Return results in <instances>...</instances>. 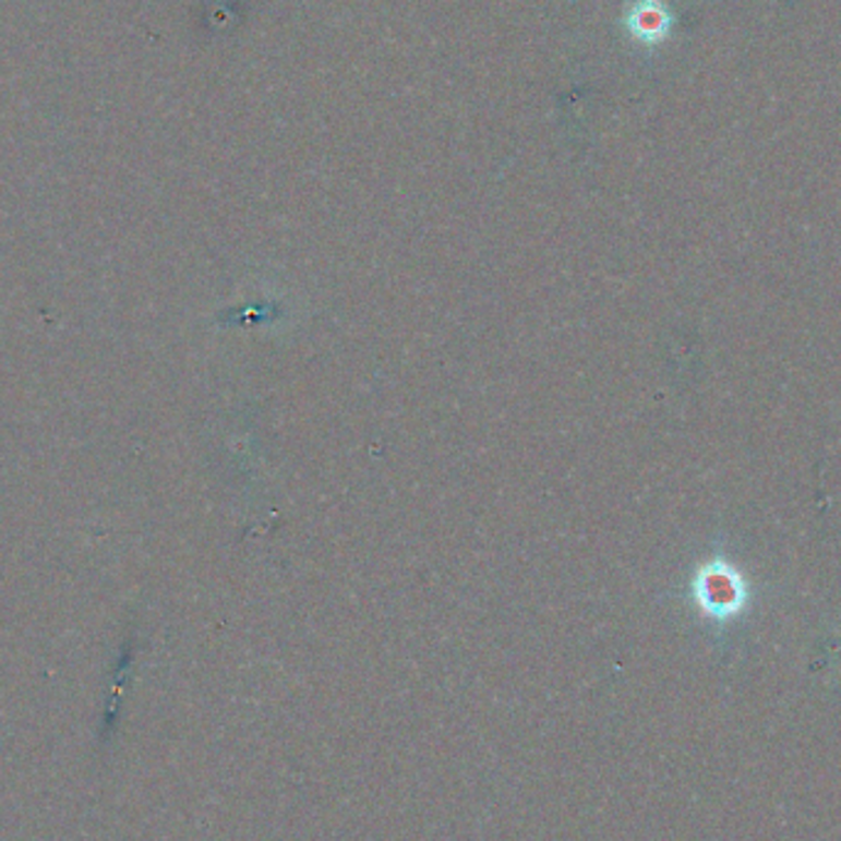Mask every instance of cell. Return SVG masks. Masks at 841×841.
Listing matches in <instances>:
<instances>
[{
  "label": "cell",
  "instance_id": "6da1fadb",
  "mask_svg": "<svg viewBox=\"0 0 841 841\" xmlns=\"http://www.w3.org/2000/svg\"><path fill=\"white\" fill-rule=\"evenodd\" d=\"M699 603L717 621H729L746 608L748 584L731 566L717 561L699 576Z\"/></svg>",
  "mask_w": 841,
  "mask_h": 841
}]
</instances>
